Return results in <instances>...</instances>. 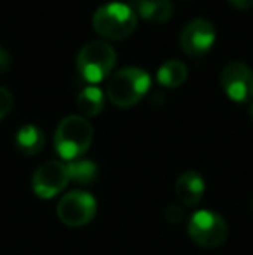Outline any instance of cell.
<instances>
[{
  "label": "cell",
  "mask_w": 253,
  "mask_h": 255,
  "mask_svg": "<svg viewBox=\"0 0 253 255\" xmlns=\"http://www.w3.org/2000/svg\"><path fill=\"white\" fill-rule=\"evenodd\" d=\"M116 64V52L108 42L94 40L82 47L77 57L80 77L88 84H99L113 71Z\"/></svg>",
  "instance_id": "4"
},
{
  "label": "cell",
  "mask_w": 253,
  "mask_h": 255,
  "mask_svg": "<svg viewBox=\"0 0 253 255\" xmlns=\"http://www.w3.org/2000/svg\"><path fill=\"white\" fill-rule=\"evenodd\" d=\"M158 84L167 89H177L187 80V68L180 61H167L160 66L158 73Z\"/></svg>",
  "instance_id": "13"
},
{
  "label": "cell",
  "mask_w": 253,
  "mask_h": 255,
  "mask_svg": "<svg viewBox=\"0 0 253 255\" xmlns=\"http://www.w3.org/2000/svg\"><path fill=\"white\" fill-rule=\"evenodd\" d=\"M14 106V98L5 87H0V120L10 113Z\"/></svg>",
  "instance_id": "16"
},
{
  "label": "cell",
  "mask_w": 253,
  "mask_h": 255,
  "mask_svg": "<svg viewBox=\"0 0 253 255\" xmlns=\"http://www.w3.org/2000/svg\"><path fill=\"white\" fill-rule=\"evenodd\" d=\"M220 84L234 103H247L253 98V71L245 63L233 61L226 64L220 73Z\"/></svg>",
  "instance_id": "7"
},
{
  "label": "cell",
  "mask_w": 253,
  "mask_h": 255,
  "mask_svg": "<svg viewBox=\"0 0 253 255\" xmlns=\"http://www.w3.org/2000/svg\"><path fill=\"white\" fill-rule=\"evenodd\" d=\"M10 63H12L10 54L3 47H0V73H5V71L10 68Z\"/></svg>",
  "instance_id": "18"
},
{
  "label": "cell",
  "mask_w": 253,
  "mask_h": 255,
  "mask_svg": "<svg viewBox=\"0 0 253 255\" xmlns=\"http://www.w3.org/2000/svg\"><path fill=\"white\" fill-rule=\"evenodd\" d=\"M252 210H253V202H252Z\"/></svg>",
  "instance_id": "21"
},
{
  "label": "cell",
  "mask_w": 253,
  "mask_h": 255,
  "mask_svg": "<svg viewBox=\"0 0 253 255\" xmlns=\"http://www.w3.org/2000/svg\"><path fill=\"white\" fill-rule=\"evenodd\" d=\"M151 78L144 70L135 66H127L118 70L111 77L108 84V98L116 108H127L135 106L146 92L149 91Z\"/></svg>",
  "instance_id": "2"
},
{
  "label": "cell",
  "mask_w": 253,
  "mask_h": 255,
  "mask_svg": "<svg viewBox=\"0 0 253 255\" xmlns=\"http://www.w3.org/2000/svg\"><path fill=\"white\" fill-rule=\"evenodd\" d=\"M187 233L196 245L203 249H215L227 240L229 229L219 214L210 210H199L192 214L187 224Z\"/></svg>",
  "instance_id": "5"
},
{
  "label": "cell",
  "mask_w": 253,
  "mask_h": 255,
  "mask_svg": "<svg viewBox=\"0 0 253 255\" xmlns=\"http://www.w3.org/2000/svg\"><path fill=\"white\" fill-rule=\"evenodd\" d=\"M229 2L233 3L236 9H240V10L250 9V7L253 5V0H229Z\"/></svg>",
  "instance_id": "19"
},
{
  "label": "cell",
  "mask_w": 253,
  "mask_h": 255,
  "mask_svg": "<svg viewBox=\"0 0 253 255\" xmlns=\"http://www.w3.org/2000/svg\"><path fill=\"white\" fill-rule=\"evenodd\" d=\"M92 24L99 37L108 40H123L134 33L137 26V16L127 3L111 2L95 10Z\"/></svg>",
  "instance_id": "3"
},
{
  "label": "cell",
  "mask_w": 253,
  "mask_h": 255,
  "mask_svg": "<svg viewBox=\"0 0 253 255\" xmlns=\"http://www.w3.org/2000/svg\"><path fill=\"white\" fill-rule=\"evenodd\" d=\"M165 219L172 224H180L184 221V208L177 207V205H172L165 210Z\"/></svg>",
  "instance_id": "17"
},
{
  "label": "cell",
  "mask_w": 253,
  "mask_h": 255,
  "mask_svg": "<svg viewBox=\"0 0 253 255\" xmlns=\"http://www.w3.org/2000/svg\"><path fill=\"white\" fill-rule=\"evenodd\" d=\"M70 181L88 186L97 179V165L90 160H73L66 165Z\"/></svg>",
  "instance_id": "15"
},
{
  "label": "cell",
  "mask_w": 253,
  "mask_h": 255,
  "mask_svg": "<svg viewBox=\"0 0 253 255\" xmlns=\"http://www.w3.org/2000/svg\"><path fill=\"white\" fill-rule=\"evenodd\" d=\"M135 16L151 24H163L172 17L173 5L170 0H130Z\"/></svg>",
  "instance_id": "10"
},
{
  "label": "cell",
  "mask_w": 253,
  "mask_h": 255,
  "mask_svg": "<svg viewBox=\"0 0 253 255\" xmlns=\"http://www.w3.org/2000/svg\"><path fill=\"white\" fill-rule=\"evenodd\" d=\"M94 128L87 118L70 115L58 125L54 134V146L59 156L66 161L78 160L92 144Z\"/></svg>",
  "instance_id": "1"
},
{
  "label": "cell",
  "mask_w": 253,
  "mask_h": 255,
  "mask_svg": "<svg viewBox=\"0 0 253 255\" xmlns=\"http://www.w3.org/2000/svg\"><path fill=\"white\" fill-rule=\"evenodd\" d=\"M250 117H252V120H253V103H252V106H250Z\"/></svg>",
  "instance_id": "20"
},
{
  "label": "cell",
  "mask_w": 253,
  "mask_h": 255,
  "mask_svg": "<svg viewBox=\"0 0 253 255\" xmlns=\"http://www.w3.org/2000/svg\"><path fill=\"white\" fill-rule=\"evenodd\" d=\"M77 108L85 117H97L104 110V94L97 87H85L77 98Z\"/></svg>",
  "instance_id": "14"
},
{
  "label": "cell",
  "mask_w": 253,
  "mask_h": 255,
  "mask_svg": "<svg viewBox=\"0 0 253 255\" xmlns=\"http://www.w3.org/2000/svg\"><path fill=\"white\" fill-rule=\"evenodd\" d=\"M97 203L87 191H70L58 203V217L70 228H80L94 219Z\"/></svg>",
  "instance_id": "6"
},
{
  "label": "cell",
  "mask_w": 253,
  "mask_h": 255,
  "mask_svg": "<svg viewBox=\"0 0 253 255\" xmlns=\"http://www.w3.org/2000/svg\"><path fill=\"white\" fill-rule=\"evenodd\" d=\"M215 44V28L206 19H192L180 33V47L191 57L205 56Z\"/></svg>",
  "instance_id": "9"
},
{
  "label": "cell",
  "mask_w": 253,
  "mask_h": 255,
  "mask_svg": "<svg viewBox=\"0 0 253 255\" xmlns=\"http://www.w3.org/2000/svg\"><path fill=\"white\" fill-rule=\"evenodd\" d=\"M68 182H70V175H68L66 163L56 160L40 165L31 179L35 195L44 200L54 198L58 193H61L66 188Z\"/></svg>",
  "instance_id": "8"
},
{
  "label": "cell",
  "mask_w": 253,
  "mask_h": 255,
  "mask_svg": "<svg viewBox=\"0 0 253 255\" xmlns=\"http://www.w3.org/2000/svg\"><path fill=\"white\" fill-rule=\"evenodd\" d=\"M175 195L184 205L194 207L205 195V181L194 170L182 172L175 181Z\"/></svg>",
  "instance_id": "11"
},
{
  "label": "cell",
  "mask_w": 253,
  "mask_h": 255,
  "mask_svg": "<svg viewBox=\"0 0 253 255\" xmlns=\"http://www.w3.org/2000/svg\"><path fill=\"white\" fill-rule=\"evenodd\" d=\"M14 144L16 149L24 156H33L38 154L45 146V135L42 132V128H38L37 125H23L19 130L16 132L14 137Z\"/></svg>",
  "instance_id": "12"
}]
</instances>
